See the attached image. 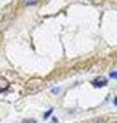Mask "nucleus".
<instances>
[{"label":"nucleus","mask_w":117,"mask_h":123,"mask_svg":"<svg viewBox=\"0 0 117 123\" xmlns=\"http://www.w3.org/2000/svg\"><path fill=\"white\" fill-rule=\"evenodd\" d=\"M108 83V80L105 78V77H98V78H96L95 80H92L91 81V84L95 87H103L105 86L106 84Z\"/></svg>","instance_id":"f257e3e1"},{"label":"nucleus","mask_w":117,"mask_h":123,"mask_svg":"<svg viewBox=\"0 0 117 123\" xmlns=\"http://www.w3.org/2000/svg\"><path fill=\"white\" fill-rule=\"evenodd\" d=\"M9 87V81L4 77H0V92H3L8 89Z\"/></svg>","instance_id":"f03ea898"},{"label":"nucleus","mask_w":117,"mask_h":123,"mask_svg":"<svg viewBox=\"0 0 117 123\" xmlns=\"http://www.w3.org/2000/svg\"><path fill=\"white\" fill-rule=\"evenodd\" d=\"M38 0H25V3L27 5H35L37 4Z\"/></svg>","instance_id":"7ed1b4c3"},{"label":"nucleus","mask_w":117,"mask_h":123,"mask_svg":"<svg viewBox=\"0 0 117 123\" xmlns=\"http://www.w3.org/2000/svg\"><path fill=\"white\" fill-rule=\"evenodd\" d=\"M22 123H37L35 119H25V120H23Z\"/></svg>","instance_id":"20e7f679"},{"label":"nucleus","mask_w":117,"mask_h":123,"mask_svg":"<svg viewBox=\"0 0 117 123\" xmlns=\"http://www.w3.org/2000/svg\"><path fill=\"white\" fill-rule=\"evenodd\" d=\"M110 77H111V78L117 79V71H116V72H112V73H110Z\"/></svg>","instance_id":"39448f33"},{"label":"nucleus","mask_w":117,"mask_h":123,"mask_svg":"<svg viewBox=\"0 0 117 123\" xmlns=\"http://www.w3.org/2000/svg\"><path fill=\"white\" fill-rule=\"evenodd\" d=\"M52 109H50V110L48 111V112H47V113H45V115H44V118H47V117L49 116V115H50V114H52Z\"/></svg>","instance_id":"423d86ee"},{"label":"nucleus","mask_w":117,"mask_h":123,"mask_svg":"<svg viewBox=\"0 0 117 123\" xmlns=\"http://www.w3.org/2000/svg\"><path fill=\"white\" fill-rule=\"evenodd\" d=\"M114 104L117 106V98H115V99H114Z\"/></svg>","instance_id":"0eeeda50"},{"label":"nucleus","mask_w":117,"mask_h":123,"mask_svg":"<svg viewBox=\"0 0 117 123\" xmlns=\"http://www.w3.org/2000/svg\"><path fill=\"white\" fill-rule=\"evenodd\" d=\"M115 123H117V122H115Z\"/></svg>","instance_id":"6e6552de"}]
</instances>
